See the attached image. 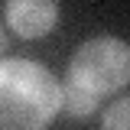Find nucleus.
Instances as JSON below:
<instances>
[{
	"label": "nucleus",
	"mask_w": 130,
	"mask_h": 130,
	"mask_svg": "<svg viewBox=\"0 0 130 130\" xmlns=\"http://www.w3.org/2000/svg\"><path fill=\"white\" fill-rule=\"evenodd\" d=\"M62 107L55 75L29 59L0 62V130H46Z\"/></svg>",
	"instance_id": "obj_1"
},
{
	"label": "nucleus",
	"mask_w": 130,
	"mask_h": 130,
	"mask_svg": "<svg viewBox=\"0 0 130 130\" xmlns=\"http://www.w3.org/2000/svg\"><path fill=\"white\" fill-rule=\"evenodd\" d=\"M68 81L88 88L98 98L120 91L130 85V46L114 36L88 39L68 62Z\"/></svg>",
	"instance_id": "obj_2"
},
{
	"label": "nucleus",
	"mask_w": 130,
	"mask_h": 130,
	"mask_svg": "<svg viewBox=\"0 0 130 130\" xmlns=\"http://www.w3.org/2000/svg\"><path fill=\"white\" fill-rule=\"evenodd\" d=\"M59 7L52 0H10L7 3V23L13 26L16 36H42L55 26Z\"/></svg>",
	"instance_id": "obj_3"
},
{
	"label": "nucleus",
	"mask_w": 130,
	"mask_h": 130,
	"mask_svg": "<svg viewBox=\"0 0 130 130\" xmlns=\"http://www.w3.org/2000/svg\"><path fill=\"white\" fill-rule=\"evenodd\" d=\"M98 101L101 98L91 94L88 88H81V85H75V81H65V91H62V107L72 117H88V114L98 107Z\"/></svg>",
	"instance_id": "obj_4"
},
{
	"label": "nucleus",
	"mask_w": 130,
	"mask_h": 130,
	"mask_svg": "<svg viewBox=\"0 0 130 130\" xmlns=\"http://www.w3.org/2000/svg\"><path fill=\"white\" fill-rule=\"evenodd\" d=\"M101 130H130V98L117 101V104H111V107L104 111Z\"/></svg>",
	"instance_id": "obj_5"
}]
</instances>
